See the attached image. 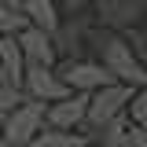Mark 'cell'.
<instances>
[{"mask_svg": "<svg viewBox=\"0 0 147 147\" xmlns=\"http://www.w3.org/2000/svg\"><path fill=\"white\" fill-rule=\"evenodd\" d=\"M132 92L136 88H132V85H121V81H110V85H103V88L88 92V118L81 121V129H99L103 121L125 114Z\"/></svg>", "mask_w": 147, "mask_h": 147, "instance_id": "7a4b0ae2", "label": "cell"}, {"mask_svg": "<svg viewBox=\"0 0 147 147\" xmlns=\"http://www.w3.org/2000/svg\"><path fill=\"white\" fill-rule=\"evenodd\" d=\"M132 140H136V147H147V118L132 121Z\"/></svg>", "mask_w": 147, "mask_h": 147, "instance_id": "9a60e30c", "label": "cell"}, {"mask_svg": "<svg viewBox=\"0 0 147 147\" xmlns=\"http://www.w3.org/2000/svg\"><path fill=\"white\" fill-rule=\"evenodd\" d=\"M22 147H85V136H77L74 129H52V125H44L30 144H22Z\"/></svg>", "mask_w": 147, "mask_h": 147, "instance_id": "30bf717a", "label": "cell"}, {"mask_svg": "<svg viewBox=\"0 0 147 147\" xmlns=\"http://www.w3.org/2000/svg\"><path fill=\"white\" fill-rule=\"evenodd\" d=\"M132 48H136V55H140V59H144V66H147V37H132Z\"/></svg>", "mask_w": 147, "mask_h": 147, "instance_id": "2e32d148", "label": "cell"}, {"mask_svg": "<svg viewBox=\"0 0 147 147\" xmlns=\"http://www.w3.org/2000/svg\"><path fill=\"white\" fill-rule=\"evenodd\" d=\"M4 4H15V7H22V0H4Z\"/></svg>", "mask_w": 147, "mask_h": 147, "instance_id": "d6986e66", "label": "cell"}, {"mask_svg": "<svg viewBox=\"0 0 147 147\" xmlns=\"http://www.w3.org/2000/svg\"><path fill=\"white\" fill-rule=\"evenodd\" d=\"M85 118H88V92H70V96L48 103V110H44V125L52 129H81Z\"/></svg>", "mask_w": 147, "mask_h": 147, "instance_id": "5b68a950", "label": "cell"}, {"mask_svg": "<svg viewBox=\"0 0 147 147\" xmlns=\"http://www.w3.org/2000/svg\"><path fill=\"white\" fill-rule=\"evenodd\" d=\"M22 11L30 18V26H40V30H48V33L59 30V11H55L52 0H22Z\"/></svg>", "mask_w": 147, "mask_h": 147, "instance_id": "8fae6325", "label": "cell"}, {"mask_svg": "<svg viewBox=\"0 0 147 147\" xmlns=\"http://www.w3.org/2000/svg\"><path fill=\"white\" fill-rule=\"evenodd\" d=\"M22 88L30 92L33 99H44V103H55L63 96H70V85L55 74V66H26V77H22Z\"/></svg>", "mask_w": 147, "mask_h": 147, "instance_id": "8992f818", "label": "cell"}, {"mask_svg": "<svg viewBox=\"0 0 147 147\" xmlns=\"http://www.w3.org/2000/svg\"><path fill=\"white\" fill-rule=\"evenodd\" d=\"M0 66H4L11 85H22V77H26V55H22V44H18L15 33H0Z\"/></svg>", "mask_w": 147, "mask_h": 147, "instance_id": "ba28073f", "label": "cell"}, {"mask_svg": "<svg viewBox=\"0 0 147 147\" xmlns=\"http://www.w3.org/2000/svg\"><path fill=\"white\" fill-rule=\"evenodd\" d=\"M44 110H48V103L44 99H33V96H26L22 103H18L15 110H7L4 114V125H0V132L11 140V144H30L37 132L44 129Z\"/></svg>", "mask_w": 147, "mask_h": 147, "instance_id": "3957f363", "label": "cell"}, {"mask_svg": "<svg viewBox=\"0 0 147 147\" xmlns=\"http://www.w3.org/2000/svg\"><path fill=\"white\" fill-rule=\"evenodd\" d=\"M18 44H22V55H26V66H55V40L48 30H40V26H26V30H18Z\"/></svg>", "mask_w": 147, "mask_h": 147, "instance_id": "52a82bcc", "label": "cell"}, {"mask_svg": "<svg viewBox=\"0 0 147 147\" xmlns=\"http://www.w3.org/2000/svg\"><path fill=\"white\" fill-rule=\"evenodd\" d=\"M0 125H4V121H0Z\"/></svg>", "mask_w": 147, "mask_h": 147, "instance_id": "44dd1931", "label": "cell"}, {"mask_svg": "<svg viewBox=\"0 0 147 147\" xmlns=\"http://www.w3.org/2000/svg\"><path fill=\"white\" fill-rule=\"evenodd\" d=\"M129 118H132V121H144L147 118V85L132 92V99H129Z\"/></svg>", "mask_w": 147, "mask_h": 147, "instance_id": "5bb4252c", "label": "cell"}, {"mask_svg": "<svg viewBox=\"0 0 147 147\" xmlns=\"http://www.w3.org/2000/svg\"><path fill=\"white\" fill-rule=\"evenodd\" d=\"M26 26H30L26 11L15 7V4H4V0H0V33H18V30H26Z\"/></svg>", "mask_w": 147, "mask_h": 147, "instance_id": "7c38bea8", "label": "cell"}, {"mask_svg": "<svg viewBox=\"0 0 147 147\" xmlns=\"http://www.w3.org/2000/svg\"><path fill=\"white\" fill-rule=\"evenodd\" d=\"M55 74H59L74 92H96V88H103V85L114 81L103 63H85V59H70V63L55 66Z\"/></svg>", "mask_w": 147, "mask_h": 147, "instance_id": "277c9868", "label": "cell"}, {"mask_svg": "<svg viewBox=\"0 0 147 147\" xmlns=\"http://www.w3.org/2000/svg\"><path fill=\"white\" fill-rule=\"evenodd\" d=\"M66 7H70V11H81V7H85V0H66Z\"/></svg>", "mask_w": 147, "mask_h": 147, "instance_id": "e0dca14e", "label": "cell"}, {"mask_svg": "<svg viewBox=\"0 0 147 147\" xmlns=\"http://www.w3.org/2000/svg\"><path fill=\"white\" fill-rule=\"evenodd\" d=\"M30 92L22 88V85H11V81H0V121H4V114L7 110H15L22 99H26Z\"/></svg>", "mask_w": 147, "mask_h": 147, "instance_id": "4fadbf2b", "label": "cell"}, {"mask_svg": "<svg viewBox=\"0 0 147 147\" xmlns=\"http://www.w3.org/2000/svg\"><path fill=\"white\" fill-rule=\"evenodd\" d=\"M144 15V0H99V18L110 26H129Z\"/></svg>", "mask_w": 147, "mask_h": 147, "instance_id": "9c48e42d", "label": "cell"}, {"mask_svg": "<svg viewBox=\"0 0 147 147\" xmlns=\"http://www.w3.org/2000/svg\"><path fill=\"white\" fill-rule=\"evenodd\" d=\"M99 52H103V66L110 70L114 81L132 85V88H144V85H147V66H144V59L136 55V48L129 44L125 37L107 33L103 44H99Z\"/></svg>", "mask_w": 147, "mask_h": 147, "instance_id": "6da1fadb", "label": "cell"}, {"mask_svg": "<svg viewBox=\"0 0 147 147\" xmlns=\"http://www.w3.org/2000/svg\"><path fill=\"white\" fill-rule=\"evenodd\" d=\"M0 81H7V74H4V66H0Z\"/></svg>", "mask_w": 147, "mask_h": 147, "instance_id": "ffe728a7", "label": "cell"}, {"mask_svg": "<svg viewBox=\"0 0 147 147\" xmlns=\"http://www.w3.org/2000/svg\"><path fill=\"white\" fill-rule=\"evenodd\" d=\"M0 147H18V144H11V140H7V136L0 132Z\"/></svg>", "mask_w": 147, "mask_h": 147, "instance_id": "ac0fdd59", "label": "cell"}]
</instances>
